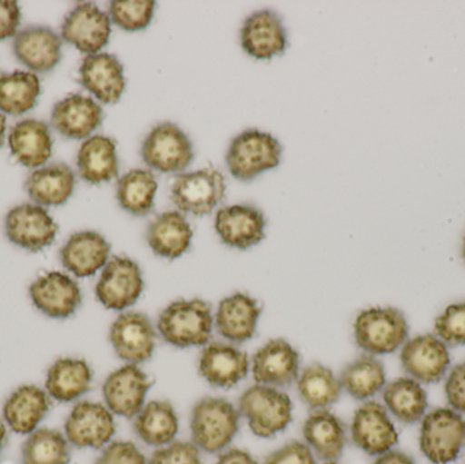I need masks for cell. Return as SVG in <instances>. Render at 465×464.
Here are the masks:
<instances>
[{
  "label": "cell",
  "instance_id": "obj_45",
  "mask_svg": "<svg viewBox=\"0 0 465 464\" xmlns=\"http://www.w3.org/2000/svg\"><path fill=\"white\" fill-rule=\"evenodd\" d=\"M264 464H314V457L306 444L290 441L268 455Z\"/></svg>",
  "mask_w": 465,
  "mask_h": 464
},
{
  "label": "cell",
  "instance_id": "obj_10",
  "mask_svg": "<svg viewBox=\"0 0 465 464\" xmlns=\"http://www.w3.org/2000/svg\"><path fill=\"white\" fill-rule=\"evenodd\" d=\"M114 432V414L101 403H78L65 420V439L76 449H103L112 440Z\"/></svg>",
  "mask_w": 465,
  "mask_h": 464
},
{
  "label": "cell",
  "instance_id": "obj_8",
  "mask_svg": "<svg viewBox=\"0 0 465 464\" xmlns=\"http://www.w3.org/2000/svg\"><path fill=\"white\" fill-rule=\"evenodd\" d=\"M225 177L217 169L183 173L177 176L171 199L180 212L193 215L210 214L225 196Z\"/></svg>",
  "mask_w": 465,
  "mask_h": 464
},
{
  "label": "cell",
  "instance_id": "obj_21",
  "mask_svg": "<svg viewBox=\"0 0 465 464\" xmlns=\"http://www.w3.org/2000/svg\"><path fill=\"white\" fill-rule=\"evenodd\" d=\"M241 45L254 59H271L287 48V35L278 14L271 10L257 11L243 22Z\"/></svg>",
  "mask_w": 465,
  "mask_h": 464
},
{
  "label": "cell",
  "instance_id": "obj_41",
  "mask_svg": "<svg viewBox=\"0 0 465 464\" xmlns=\"http://www.w3.org/2000/svg\"><path fill=\"white\" fill-rule=\"evenodd\" d=\"M154 10L153 0H114L109 5V18L122 29L136 32L149 26Z\"/></svg>",
  "mask_w": 465,
  "mask_h": 464
},
{
  "label": "cell",
  "instance_id": "obj_47",
  "mask_svg": "<svg viewBox=\"0 0 465 464\" xmlns=\"http://www.w3.org/2000/svg\"><path fill=\"white\" fill-rule=\"evenodd\" d=\"M21 22V8L14 0H0V41L13 37Z\"/></svg>",
  "mask_w": 465,
  "mask_h": 464
},
{
  "label": "cell",
  "instance_id": "obj_32",
  "mask_svg": "<svg viewBox=\"0 0 465 464\" xmlns=\"http://www.w3.org/2000/svg\"><path fill=\"white\" fill-rule=\"evenodd\" d=\"M14 157L26 166L37 168L52 154V138L48 125L38 120H24L11 128L8 138Z\"/></svg>",
  "mask_w": 465,
  "mask_h": 464
},
{
  "label": "cell",
  "instance_id": "obj_35",
  "mask_svg": "<svg viewBox=\"0 0 465 464\" xmlns=\"http://www.w3.org/2000/svg\"><path fill=\"white\" fill-rule=\"evenodd\" d=\"M382 398L391 414L403 424H414L425 417L428 395L414 379L401 378L387 384Z\"/></svg>",
  "mask_w": 465,
  "mask_h": 464
},
{
  "label": "cell",
  "instance_id": "obj_42",
  "mask_svg": "<svg viewBox=\"0 0 465 464\" xmlns=\"http://www.w3.org/2000/svg\"><path fill=\"white\" fill-rule=\"evenodd\" d=\"M434 329L445 345H465V301L450 305L436 319Z\"/></svg>",
  "mask_w": 465,
  "mask_h": 464
},
{
  "label": "cell",
  "instance_id": "obj_30",
  "mask_svg": "<svg viewBox=\"0 0 465 464\" xmlns=\"http://www.w3.org/2000/svg\"><path fill=\"white\" fill-rule=\"evenodd\" d=\"M93 372L84 360L59 359L46 372L45 391L57 402H73L92 387Z\"/></svg>",
  "mask_w": 465,
  "mask_h": 464
},
{
  "label": "cell",
  "instance_id": "obj_50",
  "mask_svg": "<svg viewBox=\"0 0 465 464\" xmlns=\"http://www.w3.org/2000/svg\"><path fill=\"white\" fill-rule=\"evenodd\" d=\"M5 117L0 114V147L3 146V142H5Z\"/></svg>",
  "mask_w": 465,
  "mask_h": 464
},
{
  "label": "cell",
  "instance_id": "obj_44",
  "mask_svg": "<svg viewBox=\"0 0 465 464\" xmlns=\"http://www.w3.org/2000/svg\"><path fill=\"white\" fill-rule=\"evenodd\" d=\"M94 464H147V460L135 444L114 441L104 449Z\"/></svg>",
  "mask_w": 465,
  "mask_h": 464
},
{
  "label": "cell",
  "instance_id": "obj_14",
  "mask_svg": "<svg viewBox=\"0 0 465 464\" xmlns=\"http://www.w3.org/2000/svg\"><path fill=\"white\" fill-rule=\"evenodd\" d=\"M351 439L366 454L380 457L398 443V432L384 406L366 402L352 417Z\"/></svg>",
  "mask_w": 465,
  "mask_h": 464
},
{
  "label": "cell",
  "instance_id": "obj_13",
  "mask_svg": "<svg viewBox=\"0 0 465 464\" xmlns=\"http://www.w3.org/2000/svg\"><path fill=\"white\" fill-rule=\"evenodd\" d=\"M5 236L13 244L38 252L56 239L57 225L43 206L25 203L5 217Z\"/></svg>",
  "mask_w": 465,
  "mask_h": 464
},
{
  "label": "cell",
  "instance_id": "obj_4",
  "mask_svg": "<svg viewBox=\"0 0 465 464\" xmlns=\"http://www.w3.org/2000/svg\"><path fill=\"white\" fill-rule=\"evenodd\" d=\"M407 335L409 324L396 308H369L355 319V343L371 356L393 353L406 343Z\"/></svg>",
  "mask_w": 465,
  "mask_h": 464
},
{
  "label": "cell",
  "instance_id": "obj_39",
  "mask_svg": "<svg viewBox=\"0 0 465 464\" xmlns=\"http://www.w3.org/2000/svg\"><path fill=\"white\" fill-rule=\"evenodd\" d=\"M40 94V81L32 73L14 71L0 74V109L18 114L30 111Z\"/></svg>",
  "mask_w": 465,
  "mask_h": 464
},
{
  "label": "cell",
  "instance_id": "obj_11",
  "mask_svg": "<svg viewBox=\"0 0 465 464\" xmlns=\"http://www.w3.org/2000/svg\"><path fill=\"white\" fill-rule=\"evenodd\" d=\"M154 327L143 313L120 315L109 331V341L119 359L127 364L139 365L152 359L155 349Z\"/></svg>",
  "mask_w": 465,
  "mask_h": 464
},
{
  "label": "cell",
  "instance_id": "obj_28",
  "mask_svg": "<svg viewBox=\"0 0 465 464\" xmlns=\"http://www.w3.org/2000/svg\"><path fill=\"white\" fill-rule=\"evenodd\" d=\"M302 435L306 446L324 462H336L346 447V428L328 410H314L303 422Z\"/></svg>",
  "mask_w": 465,
  "mask_h": 464
},
{
  "label": "cell",
  "instance_id": "obj_20",
  "mask_svg": "<svg viewBox=\"0 0 465 464\" xmlns=\"http://www.w3.org/2000/svg\"><path fill=\"white\" fill-rule=\"evenodd\" d=\"M246 353L228 343H207L199 359V373L215 389H232L246 378Z\"/></svg>",
  "mask_w": 465,
  "mask_h": 464
},
{
  "label": "cell",
  "instance_id": "obj_33",
  "mask_svg": "<svg viewBox=\"0 0 465 464\" xmlns=\"http://www.w3.org/2000/svg\"><path fill=\"white\" fill-rule=\"evenodd\" d=\"M76 163L79 176L84 182L90 184L111 182L119 174L116 143L106 136H92L79 149Z\"/></svg>",
  "mask_w": 465,
  "mask_h": 464
},
{
  "label": "cell",
  "instance_id": "obj_17",
  "mask_svg": "<svg viewBox=\"0 0 465 464\" xmlns=\"http://www.w3.org/2000/svg\"><path fill=\"white\" fill-rule=\"evenodd\" d=\"M29 293L35 307L52 319L70 318L82 301L78 283L59 271L37 278L30 285Z\"/></svg>",
  "mask_w": 465,
  "mask_h": 464
},
{
  "label": "cell",
  "instance_id": "obj_34",
  "mask_svg": "<svg viewBox=\"0 0 465 464\" xmlns=\"http://www.w3.org/2000/svg\"><path fill=\"white\" fill-rule=\"evenodd\" d=\"M75 187V176L70 166L54 163L33 172L25 183L32 201L41 206L65 203Z\"/></svg>",
  "mask_w": 465,
  "mask_h": 464
},
{
  "label": "cell",
  "instance_id": "obj_26",
  "mask_svg": "<svg viewBox=\"0 0 465 464\" xmlns=\"http://www.w3.org/2000/svg\"><path fill=\"white\" fill-rule=\"evenodd\" d=\"M49 410V395L37 386L16 389L3 405V419L13 432L30 435Z\"/></svg>",
  "mask_w": 465,
  "mask_h": 464
},
{
  "label": "cell",
  "instance_id": "obj_16",
  "mask_svg": "<svg viewBox=\"0 0 465 464\" xmlns=\"http://www.w3.org/2000/svg\"><path fill=\"white\" fill-rule=\"evenodd\" d=\"M254 381L262 386H289L300 375V354L284 340H271L252 359Z\"/></svg>",
  "mask_w": 465,
  "mask_h": 464
},
{
  "label": "cell",
  "instance_id": "obj_36",
  "mask_svg": "<svg viewBox=\"0 0 465 464\" xmlns=\"http://www.w3.org/2000/svg\"><path fill=\"white\" fill-rule=\"evenodd\" d=\"M297 391L308 408L327 410L341 397V386L330 368L316 362L298 375Z\"/></svg>",
  "mask_w": 465,
  "mask_h": 464
},
{
  "label": "cell",
  "instance_id": "obj_23",
  "mask_svg": "<svg viewBox=\"0 0 465 464\" xmlns=\"http://www.w3.org/2000/svg\"><path fill=\"white\" fill-rule=\"evenodd\" d=\"M14 54L30 70L48 73L62 59V40L49 27H27L15 35Z\"/></svg>",
  "mask_w": 465,
  "mask_h": 464
},
{
  "label": "cell",
  "instance_id": "obj_5",
  "mask_svg": "<svg viewBox=\"0 0 465 464\" xmlns=\"http://www.w3.org/2000/svg\"><path fill=\"white\" fill-rule=\"evenodd\" d=\"M422 454L434 464L458 459L465 446V419L453 409H436L426 414L420 425Z\"/></svg>",
  "mask_w": 465,
  "mask_h": 464
},
{
  "label": "cell",
  "instance_id": "obj_9",
  "mask_svg": "<svg viewBox=\"0 0 465 464\" xmlns=\"http://www.w3.org/2000/svg\"><path fill=\"white\" fill-rule=\"evenodd\" d=\"M143 291V278L135 262L114 256L104 267L95 286L98 301L114 311H124L138 301Z\"/></svg>",
  "mask_w": 465,
  "mask_h": 464
},
{
  "label": "cell",
  "instance_id": "obj_27",
  "mask_svg": "<svg viewBox=\"0 0 465 464\" xmlns=\"http://www.w3.org/2000/svg\"><path fill=\"white\" fill-rule=\"evenodd\" d=\"M52 125L65 138H87L103 122V109L92 98L68 95L54 105Z\"/></svg>",
  "mask_w": 465,
  "mask_h": 464
},
{
  "label": "cell",
  "instance_id": "obj_2",
  "mask_svg": "<svg viewBox=\"0 0 465 464\" xmlns=\"http://www.w3.org/2000/svg\"><path fill=\"white\" fill-rule=\"evenodd\" d=\"M240 428V411L229 400L207 397L191 414L193 443L201 451L217 454L231 446Z\"/></svg>",
  "mask_w": 465,
  "mask_h": 464
},
{
  "label": "cell",
  "instance_id": "obj_49",
  "mask_svg": "<svg viewBox=\"0 0 465 464\" xmlns=\"http://www.w3.org/2000/svg\"><path fill=\"white\" fill-rule=\"evenodd\" d=\"M373 464H415L414 460L401 451H391L385 452V454L380 455Z\"/></svg>",
  "mask_w": 465,
  "mask_h": 464
},
{
  "label": "cell",
  "instance_id": "obj_19",
  "mask_svg": "<svg viewBox=\"0 0 465 464\" xmlns=\"http://www.w3.org/2000/svg\"><path fill=\"white\" fill-rule=\"evenodd\" d=\"M265 218L249 204L223 207L215 217V231L223 244L237 250H248L264 239Z\"/></svg>",
  "mask_w": 465,
  "mask_h": 464
},
{
  "label": "cell",
  "instance_id": "obj_15",
  "mask_svg": "<svg viewBox=\"0 0 465 464\" xmlns=\"http://www.w3.org/2000/svg\"><path fill=\"white\" fill-rule=\"evenodd\" d=\"M401 361L406 373L420 383H437L444 378L450 357L447 345L434 335H420L404 343Z\"/></svg>",
  "mask_w": 465,
  "mask_h": 464
},
{
  "label": "cell",
  "instance_id": "obj_53",
  "mask_svg": "<svg viewBox=\"0 0 465 464\" xmlns=\"http://www.w3.org/2000/svg\"><path fill=\"white\" fill-rule=\"evenodd\" d=\"M324 464H338L336 462H325Z\"/></svg>",
  "mask_w": 465,
  "mask_h": 464
},
{
  "label": "cell",
  "instance_id": "obj_37",
  "mask_svg": "<svg viewBox=\"0 0 465 464\" xmlns=\"http://www.w3.org/2000/svg\"><path fill=\"white\" fill-rule=\"evenodd\" d=\"M339 381L341 390L350 397L358 400H369L384 389V365L371 354L358 357L341 370Z\"/></svg>",
  "mask_w": 465,
  "mask_h": 464
},
{
  "label": "cell",
  "instance_id": "obj_22",
  "mask_svg": "<svg viewBox=\"0 0 465 464\" xmlns=\"http://www.w3.org/2000/svg\"><path fill=\"white\" fill-rule=\"evenodd\" d=\"M79 75L82 86L104 104L117 103L125 89L124 70L114 54H89L82 63Z\"/></svg>",
  "mask_w": 465,
  "mask_h": 464
},
{
  "label": "cell",
  "instance_id": "obj_29",
  "mask_svg": "<svg viewBox=\"0 0 465 464\" xmlns=\"http://www.w3.org/2000/svg\"><path fill=\"white\" fill-rule=\"evenodd\" d=\"M193 236V228L179 212H166L158 215L150 222L146 234L153 252L171 261L190 250Z\"/></svg>",
  "mask_w": 465,
  "mask_h": 464
},
{
  "label": "cell",
  "instance_id": "obj_43",
  "mask_svg": "<svg viewBox=\"0 0 465 464\" xmlns=\"http://www.w3.org/2000/svg\"><path fill=\"white\" fill-rule=\"evenodd\" d=\"M147 464H203L201 449L188 441H173L161 447L150 458Z\"/></svg>",
  "mask_w": 465,
  "mask_h": 464
},
{
  "label": "cell",
  "instance_id": "obj_40",
  "mask_svg": "<svg viewBox=\"0 0 465 464\" xmlns=\"http://www.w3.org/2000/svg\"><path fill=\"white\" fill-rule=\"evenodd\" d=\"M70 447L64 435L54 429H35L22 446V464H68Z\"/></svg>",
  "mask_w": 465,
  "mask_h": 464
},
{
  "label": "cell",
  "instance_id": "obj_38",
  "mask_svg": "<svg viewBox=\"0 0 465 464\" xmlns=\"http://www.w3.org/2000/svg\"><path fill=\"white\" fill-rule=\"evenodd\" d=\"M157 190L158 184L152 172L133 169L117 183V201L125 212L143 217L152 212Z\"/></svg>",
  "mask_w": 465,
  "mask_h": 464
},
{
  "label": "cell",
  "instance_id": "obj_52",
  "mask_svg": "<svg viewBox=\"0 0 465 464\" xmlns=\"http://www.w3.org/2000/svg\"><path fill=\"white\" fill-rule=\"evenodd\" d=\"M463 258L465 261V236H464V240H463Z\"/></svg>",
  "mask_w": 465,
  "mask_h": 464
},
{
  "label": "cell",
  "instance_id": "obj_6",
  "mask_svg": "<svg viewBox=\"0 0 465 464\" xmlns=\"http://www.w3.org/2000/svg\"><path fill=\"white\" fill-rule=\"evenodd\" d=\"M282 146L271 133L243 131L232 139L226 154L229 172L235 179L249 182L281 163Z\"/></svg>",
  "mask_w": 465,
  "mask_h": 464
},
{
  "label": "cell",
  "instance_id": "obj_1",
  "mask_svg": "<svg viewBox=\"0 0 465 464\" xmlns=\"http://www.w3.org/2000/svg\"><path fill=\"white\" fill-rule=\"evenodd\" d=\"M214 327L212 308L203 300H179L161 312L157 329L163 341L176 348L209 343Z\"/></svg>",
  "mask_w": 465,
  "mask_h": 464
},
{
  "label": "cell",
  "instance_id": "obj_18",
  "mask_svg": "<svg viewBox=\"0 0 465 464\" xmlns=\"http://www.w3.org/2000/svg\"><path fill=\"white\" fill-rule=\"evenodd\" d=\"M63 40L84 54H95L111 37V18L92 3L76 5L62 27Z\"/></svg>",
  "mask_w": 465,
  "mask_h": 464
},
{
  "label": "cell",
  "instance_id": "obj_25",
  "mask_svg": "<svg viewBox=\"0 0 465 464\" xmlns=\"http://www.w3.org/2000/svg\"><path fill=\"white\" fill-rule=\"evenodd\" d=\"M111 245L97 232H79L73 234L60 250L63 266L75 277L94 275L108 263Z\"/></svg>",
  "mask_w": 465,
  "mask_h": 464
},
{
  "label": "cell",
  "instance_id": "obj_7",
  "mask_svg": "<svg viewBox=\"0 0 465 464\" xmlns=\"http://www.w3.org/2000/svg\"><path fill=\"white\" fill-rule=\"evenodd\" d=\"M142 157L150 168L161 173H177L193 163V143L173 123H161L144 139Z\"/></svg>",
  "mask_w": 465,
  "mask_h": 464
},
{
  "label": "cell",
  "instance_id": "obj_24",
  "mask_svg": "<svg viewBox=\"0 0 465 464\" xmlns=\"http://www.w3.org/2000/svg\"><path fill=\"white\" fill-rule=\"evenodd\" d=\"M262 307L248 294L235 293L220 302L215 327L221 337L232 343H242L253 337Z\"/></svg>",
  "mask_w": 465,
  "mask_h": 464
},
{
  "label": "cell",
  "instance_id": "obj_51",
  "mask_svg": "<svg viewBox=\"0 0 465 464\" xmlns=\"http://www.w3.org/2000/svg\"><path fill=\"white\" fill-rule=\"evenodd\" d=\"M5 435H7V430H5V424L0 421V454H2L3 447H5Z\"/></svg>",
  "mask_w": 465,
  "mask_h": 464
},
{
  "label": "cell",
  "instance_id": "obj_3",
  "mask_svg": "<svg viewBox=\"0 0 465 464\" xmlns=\"http://www.w3.org/2000/svg\"><path fill=\"white\" fill-rule=\"evenodd\" d=\"M240 416L257 438L270 439L283 432L292 420V400L275 387H251L238 402Z\"/></svg>",
  "mask_w": 465,
  "mask_h": 464
},
{
  "label": "cell",
  "instance_id": "obj_46",
  "mask_svg": "<svg viewBox=\"0 0 465 464\" xmlns=\"http://www.w3.org/2000/svg\"><path fill=\"white\" fill-rule=\"evenodd\" d=\"M445 395L453 410L465 414V362L450 370L445 381Z\"/></svg>",
  "mask_w": 465,
  "mask_h": 464
},
{
  "label": "cell",
  "instance_id": "obj_31",
  "mask_svg": "<svg viewBox=\"0 0 465 464\" xmlns=\"http://www.w3.org/2000/svg\"><path fill=\"white\" fill-rule=\"evenodd\" d=\"M179 417L173 406L165 400H153L143 406L134 419V432L150 447L168 446L179 433Z\"/></svg>",
  "mask_w": 465,
  "mask_h": 464
},
{
  "label": "cell",
  "instance_id": "obj_48",
  "mask_svg": "<svg viewBox=\"0 0 465 464\" xmlns=\"http://www.w3.org/2000/svg\"><path fill=\"white\" fill-rule=\"evenodd\" d=\"M215 464H259L256 460L252 458L249 452L243 451V449H232L229 451L223 452L220 458H218L217 463Z\"/></svg>",
  "mask_w": 465,
  "mask_h": 464
},
{
  "label": "cell",
  "instance_id": "obj_12",
  "mask_svg": "<svg viewBox=\"0 0 465 464\" xmlns=\"http://www.w3.org/2000/svg\"><path fill=\"white\" fill-rule=\"evenodd\" d=\"M152 387L149 376L138 365L127 364L112 372L103 386L105 406L116 416L135 419L146 405Z\"/></svg>",
  "mask_w": 465,
  "mask_h": 464
}]
</instances>
